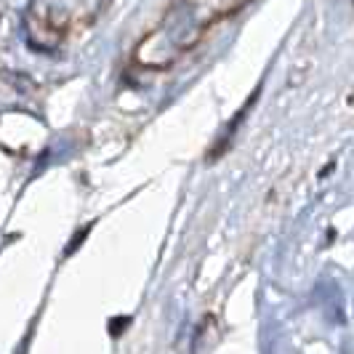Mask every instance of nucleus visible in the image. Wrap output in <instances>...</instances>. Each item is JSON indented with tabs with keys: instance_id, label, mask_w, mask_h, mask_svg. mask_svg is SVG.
<instances>
[{
	"instance_id": "nucleus-1",
	"label": "nucleus",
	"mask_w": 354,
	"mask_h": 354,
	"mask_svg": "<svg viewBox=\"0 0 354 354\" xmlns=\"http://www.w3.org/2000/svg\"><path fill=\"white\" fill-rule=\"evenodd\" d=\"M250 0H174L158 24L136 43L133 62L144 70H168L192 53L213 27L243 11Z\"/></svg>"
},
{
	"instance_id": "nucleus-2",
	"label": "nucleus",
	"mask_w": 354,
	"mask_h": 354,
	"mask_svg": "<svg viewBox=\"0 0 354 354\" xmlns=\"http://www.w3.org/2000/svg\"><path fill=\"white\" fill-rule=\"evenodd\" d=\"M109 0H30L24 8V35L37 51H56L70 37L88 30Z\"/></svg>"
}]
</instances>
